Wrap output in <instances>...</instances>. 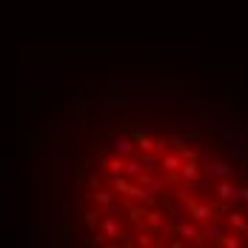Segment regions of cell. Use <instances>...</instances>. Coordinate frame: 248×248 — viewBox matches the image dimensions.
<instances>
[{
  "label": "cell",
  "instance_id": "6da1fadb",
  "mask_svg": "<svg viewBox=\"0 0 248 248\" xmlns=\"http://www.w3.org/2000/svg\"><path fill=\"white\" fill-rule=\"evenodd\" d=\"M180 200L188 205V211H191L194 220H208V217H214V214H211V205H202V202H197V200H191V197H180Z\"/></svg>",
  "mask_w": 248,
  "mask_h": 248
},
{
  "label": "cell",
  "instance_id": "7a4b0ae2",
  "mask_svg": "<svg viewBox=\"0 0 248 248\" xmlns=\"http://www.w3.org/2000/svg\"><path fill=\"white\" fill-rule=\"evenodd\" d=\"M202 171L214 174V177H220V180H231V177H234V169H228L225 163H205V166H202Z\"/></svg>",
  "mask_w": 248,
  "mask_h": 248
},
{
  "label": "cell",
  "instance_id": "3957f363",
  "mask_svg": "<svg viewBox=\"0 0 248 248\" xmlns=\"http://www.w3.org/2000/svg\"><path fill=\"white\" fill-rule=\"evenodd\" d=\"M200 174H202V169H200L197 163H186V166H180V177H183L186 183H197Z\"/></svg>",
  "mask_w": 248,
  "mask_h": 248
},
{
  "label": "cell",
  "instance_id": "277c9868",
  "mask_svg": "<svg viewBox=\"0 0 248 248\" xmlns=\"http://www.w3.org/2000/svg\"><path fill=\"white\" fill-rule=\"evenodd\" d=\"M217 197L225 200V202H228V200H237V188H234L228 180H220V183H217Z\"/></svg>",
  "mask_w": 248,
  "mask_h": 248
},
{
  "label": "cell",
  "instance_id": "5b68a950",
  "mask_svg": "<svg viewBox=\"0 0 248 248\" xmlns=\"http://www.w3.org/2000/svg\"><path fill=\"white\" fill-rule=\"evenodd\" d=\"M92 197H94V202H100V205H106V208H108V211H114V208H117V200L111 197V194H108V191H92Z\"/></svg>",
  "mask_w": 248,
  "mask_h": 248
},
{
  "label": "cell",
  "instance_id": "8992f818",
  "mask_svg": "<svg viewBox=\"0 0 248 248\" xmlns=\"http://www.w3.org/2000/svg\"><path fill=\"white\" fill-rule=\"evenodd\" d=\"M131 137H134V143H137V149L140 151H154V143H151V137L149 134H143V131H131Z\"/></svg>",
  "mask_w": 248,
  "mask_h": 248
},
{
  "label": "cell",
  "instance_id": "52a82bcc",
  "mask_svg": "<svg viewBox=\"0 0 248 248\" xmlns=\"http://www.w3.org/2000/svg\"><path fill=\"white\" fill-rule=\"evenodd\" d=\"M160 166H163L166 171H180V166H183V163H180V157H177V154H166V157L160 160Z\"/></svg>",
  "mask_w": 248,
  "mask_h": 248
},
{
  "label": "cell",
  "instance_id": "ba28073f",
  "mask_svg": "<svg viewBox=\"0 0 248 248\" xmlns=\"http://www.w3.org/2000/svg\"><path fill=\"white\" fill-rule=\"evenodd\" d=\"M103 234H106V237H117V234H120V228H117V223H114L111 217L103 220Z\"/></svg>",
  "mask_w": 248,
  "mask_h": 248
},
{
  "label": "cell",
  "instance_id": "9c48e42d",
  "mask_svg": "<svg viewBox=\"0 0 248 248\" xmlns=\"http://www.w3.org/2000/svg\"><path fill=\"white\" fill-rule=\"evenodd\" d=\"M228 225H234V228H240V231H246L248 223L240 217V214H228Z\"/></svg>",
  "mask_w": 248,
  "mask_h": 248
},
{
  "label": "cell",
  "instance_id": "30bf717a",
  "mask_svg": "<svg viewBox=\"0 0 248 248\" xmlns=\"http://www.w3.org/2000/svg\"><path fill=\"white\" fill-rule=\"evenodd\" d=\"M114 151H117V154H134V149H131L128 140H117V143H114Z\"/></svg>",
  "mask_w": 248,
  "mask_h": 248
},
{
  "label": "cell",
  "instance_id": "8fae6325",
  "mask_svg": "<svg viewBox=\"0 0 248 248\" xmlns=\"http://www.w3.org/2000/svg\"><path fill=\"white\" fill-rule=\"evenodd\" d=\"M128 214H131V223H143V220H146V208H137V205H134Z\"/></svg>",
  "mask_w": 248,
  "mask_h": 248
},
{
  "label": "cell",
  "instance_id": "7c38bea8",
  "mask_svg": "<svg viewBox=\"0 0 248 248\" xmlns=\"http://www.w3.org/2000/svg\"><path fill=\"white\" fill-rule=\"evenodd\" d=\"M86 223H89L92 231H97V214H94V211H86Z\"/></svg>",
  "mask_w": 248,
  "mask_h": 248
},
{
  "label": "cell",
  "instance_id": "4fadbf2b",
  "mask_svg": "<svg viewBox=\"0 0 248 248\" xmlns=\"http://www.w3.org/2000/svg\"><path fill=\"white\" fill-rule=\"evenodd\" d=\"M137 243H140V246H149V243H151L149 234H140V237H137Z\"/></svg>",
  "mask_w": 248,
  "mask_h": 248
},
{
  "label": "cell",
  "instance_id": "5bb4252c",
  "mask_svg": "<svg viewBox=\"0 0 248 248\" xmlns=\"http://www.w3.org/2000/svg\"><path fill=\"white\" fill-rule=\"evenodd\" d=\"M246 234H248V228H246Z\"/></svg>",
  "mask_w": 248,
  "mask_h": 248
}]
</instances>
